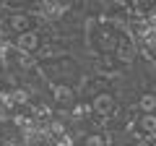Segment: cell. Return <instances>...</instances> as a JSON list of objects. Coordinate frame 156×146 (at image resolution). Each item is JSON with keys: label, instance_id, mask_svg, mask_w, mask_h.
Listing matches in <instances>:
<instances>
[{"label": "cell", "instance_id": "cell-11", "mask_svg": "<svg viewBox=\"0 0 156 146\" xmlns=\"http://www.w3.org/2000/svg\"><path fill=\"white\" fill-rule=\"evenodd\" d=\"M81 146H109V136L101 133V130H91L83 136V144Z\"/></svg>", "mask_w": 156, "mask_h": 146}, {"label": "cell", "instance_id": "cell-14", "mask_svg": "<svg viewBox=\"0 0 156 146\" xmlns=\"http://www.w3.org/2000/svg\"><path fill=\"white\" fill-rule=\"evenodd\" d=\"M135 146H151V144H148V141H138V144H135Z\"/></svg>", "mask_w": 156, "mask_h": 146}, {"label": "cell", "instance_id": "cell-12", "mask_svg": "<svg viewBox=\"0 0 156 146\" xmlns=\"http://www.w3.org/2000/svg\"><path fill=\"white\" fill-rule=\"evenodd\" d=\"M138 110H140V115L156 112V94H154V91H148V94H140V99H138Z\"/></svg>", "mask_w": 156, "mask_h": 146}, {"label": "cell", "instance_id": "cell-8", "mask_svg": "<svg viewBox=\"0 0 156 146\" xmlns=\"http://www.w3.org/2000/svg\"><path fill=\"white\" fill-rule=\"evenodd\" d=\"M135 125H138V136H143V138H154V136H156V112L138 115Z\"/></svg>", "mask_w": 156, "mask_h": 146}, {"label": "cell", "instance_id": "cell-1", "mask_svg": "<svg viewBox=\"0 0 156 146\" xmlns=\"http://www.w3.org/2000/svg\"><path fill=\"white\" fill-rule=\"evenodd\" d=\"M73 8V0H37V16L47 24H57Z\"/></svg>", "mask_w": 156, "mask_h": 146}, {"label": "cell", "instance_id": "cell-3", "mask_svg": "<svg viewBox=\"0 0 156 146\" xmlns=\"http://www.w3.org/2000/svg\"><path fill=\"white\" fill-rule=\"evenodd\" d=\"M115 55H117V63L120 65H133L135 57H138V47H135L133 39H117Z\"/></svg>", "mask_w": 156, "mask_h": 146}, {"label": "cell", "instance_id": "cell-2", "mask_svg": "<svg viewBox=\"0 0 156 146\" xmlns=\"http://www.w3.org/2000/svg\"><path fill=\"white\" fill-rule=\"evenodd\" d=\"M11 45L16 47L18 52H29V55H34V52L39 50V45H42V37H39V31L29 29V31L16 34V42H11Z\"/></svg>", "mask_w": 156, "mask_h": 146}, {"label": "cell", "instance_id": "cell-10", "mask_svg": "<svg viewBox=\"0 0 156 146\" xmlns=\"http://www.w3.org/2000/svg\"><path fill=\"white\" fill-rule=\"evenodd\" d=\"M68 110H70V118H73V120H86L89 115H94V110H91V102H81V104H76V102H73Z\"/></svg>", "mask_w": 156, "mask_h": 146}, {"label": "cell", "instance_id": "cell-5", "mask_svg": "<svg viewBox=\"0 0 156 146\" xmlns=\"http://www.w3.org/2000/svg\"><path fill=\"white\" fill-rule=\"evenodd\" d=\"M52 99H55V104H60V107L68 110V107L76 102V89H73L70 84L57 81V84H52Z\"/></svg>", "mask_w": 156, "mask_h": 146}, {"label": "cell", "instance_id": "cell-13", "mask_svg": "<svg viewBox=\"0 0 156 146\" xmlns=\"http://www.w3.org/2000/svg\"><path fill=\"white\" fill-rule=\"evenodd\" d=\"M11 5H31V3H37V0H8Z\"/></svg>", "mask_w": 156, "mask_h": 146}, {"label": "cell", "instance_id": "cell-7", "mask_svg": "<svg viewBox=\"0 0 156 146\" xmlns=\"http://www.w3.org/2000/svg\"><path fill=\"white\" fill-rule=\"evenodd\" d=\"M65 52H68V50H65L62 45H57V42H47V45L42 42V45H39V50L34 52V55H37L39 63H44V60H52V57H62Z\"/></svg>", "mask_w": 156, "mask_h": 146}, {"label": "cell", "instance_id": "cell-9", "mask_svg": "<svg viewBox=\"0 0 156 146\" xmlns=\"http://www.w3.org/2000/svg\"><path fill=\"white\" fill-rule=\"evenodd\" d=\"M115 47H117V37L112 31H99L96 34V50L99 52H115Z\"/></svg>", "mask_w": 156, "mask_h": 146}, {"label": "cell", "instance_id": "cell-4", "mask_svg": "<svg viewBox=\"0 0 156 146\" xmlns=\"http://www.w3.org/2000/svg\"><path fill=\"white\" fill-rule=\"evenodd\" d=\"M115 107H117V102H115V97H112L109 91H99V94L91 99V110H94V115H99V118L112 115Z\"/></svg>", "mask_w": 156, "mask_h": 146}, {"label": "cell", "instance_id": "cell-6", "mask_svg": "<svg viewBox=\"0 0 156 146\" xmlns=\"http://www.w3.org/2000/svg\"><path fill=\"white\" fill-rule=\"evenodd\" d=\"M5 29L8 31H13V34H21V31H29V24H31V16L29 13H8V18L5 21Z\"/></svg>", "mask_w": 156, "mask_h": 146}]
</instances>
